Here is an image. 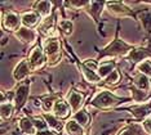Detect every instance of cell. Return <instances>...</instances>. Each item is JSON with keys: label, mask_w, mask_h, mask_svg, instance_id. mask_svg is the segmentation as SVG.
Listing matches in <instances>:
<instances>
[{"label": "cell", "mask_w": 151, "mask_h": 135, "mask_svg": "<svg viewBox=\"0 0 151 135\" xmlns=\"http://www.w3.org/2000/svg\"><path fill=\"white\" fill-rule=\"evenodd\" d=\"M132 50L133 48L127 44L125 41L116 39L104 49L102 57H124V55L129 54Z\"/></svg>", "instance_id": "cell-1"}, {"label": "cell", "mask_w": 151, "mask_h": 135, "mask_svg": "<svg viewBox=\"0 0 151 135\" xmlns=\"http://www.w3.org/2000/svg\"><path fill=\"white\" fill-rule=\"evenodd\" d=\"M43 50H44V54H45V58H47L48 63L54 64L61 57L60 40L56 39V37H48V39L44 41Z\"/></svg>", "instance_id": "cell-2"}, {"label": "cell", "mask_w": 151, "mask_h": 135, "mask_svg": "<svg viewBox=\"0 0 151 135\" xmlns=\"http://www.w3.org/2000/svg\"><path fill=\"white\" fill-rule=\"evenodd\" d=\"M120 102L119 98H116L114 94H111L107 90L98 93L97 95L92 100V106L97 107V108H110V107H114Z\"/></svg>", "instance_id": "cell-3"}, {"label": "cell", "mask_w": 151, "mask_h": 135, "mask_svg": "<svg viewBox=\"0 0 151 135\" xmlns=\"http://www.w3.org/2000/svg\"><path fill=\"white\" fill-rule=\"evenodd\" d=\"M47 58H45V54H44V50L42 46H35L34 49L31 50L30 53V57H29V63H30V67H31L32 71H36L39 68L43 67V64L45 63Z\"/></svg>", "instance_id": "cell-4"}, {"label": "cell", "mask_w": 151, "mask_h": 135, "mask_svg": "<svg viewBox=\"0 0 151 135\" xmlns=\"http://www.w3.org/2000/svg\"><path fill=\"white\" fill-rule=\"evenodd\" d=\"M1 23H3V27L6 29L8 31H14V32H17V31L21 29L22 21L18 14H16V13H13V12H8L3 16Z\"/></svg>", "instance_id": "cell-5"}, {"label": "cell", "mask_w": 151, "mask_h": 135, "mask_svg": "<svg viewBox=\"0 0 151 135\" xmlns=\"http://www.w3.org/2000/svg\"><path fill=\"white\" fill-rule=\"evenodd\" d=\"M30 94V82H22L21 85L17 88L16 94H14V107L17 109H21L23 106H25L27 98H29Z\"/></svg>", "instance_id": "cell-6"}, {"label": "cell", "mask_w": 151, "mask_h": 135, "mask_svg": "<svg viewBox=\"0 0 151 135\" xmlns=\"http://www.w3.org/2000/svg\"><path fill=\"white\" fill-rule=\"evenodd\" d=\"M14 36L18 39L21 43L23 44H32L34 41L36 40L37 37V32L35 30H31V29H27V27H21L17 32H14Z\"/></svg>", "instance_id": "cell-7"}, {"label": "cell", "mask_w": 151, "mask_h": 135, "mask_svg": "<svg viewBox=\"0 0 151 135\" xmlns=\"http://www.w3.org/2000/svg\"><path fill=\"white\" fill-rule=\"evenodd\" d=\"M83 102H84V95L75 91V90H71L67 94V103L71 107V111L75 113L80 111L81 106H83Z\"/></svg>", "instance_id": "cell-8"}, {"label": "cell", "mask_w": 151, "mask_h": 135, "mask_svg": "<svg viewBox=\"0 0 151 135\" xmlns=\"http://www.w3.org/2000/svg\"><path fill=\"white\" fill-rule=\"evenodd\" d=\"M31 71L32 70H31V67H30L29 61H21L14 67L13 77H14V80H17V81H21V80H23V79H26Z\"/></svg>", "instance_id": "cell-9"}, {"label": "cell", "mask_w": 151, "mask_h": 135, "mask_svg": "<svg viewBox=\"0 0 151 135\" xmlns=\"http://www.w3.org/2000/svg\"><path fill=\"white\" fill-rule=\"evenodd\" d=\"M106 6L111 13L119 16H133V12L130 10L128 6H125L124 3L120 1H109L106 3Z\"/></svg>", "instance_id": "cell-10"}, {"label": "cell", "mask_w": 151, "mask_h": 135, "mask_svg": "<svg viewBox=\"0 0 151 135\" xmlns=\"http://www.w3.org/2000/svg\"><path fill=\"white\" fill-rule=\"evenodd\" d=\"M71 112V107L68 106L67 102H65L62 99H58L56 103H54L53 107V115L58 117V119H65L70 115Z\"/></svg>", "instance_id": "cell-11"}, {"label": "cell", "mask_w": 151, "mask_h": 135, "mask_svg": "<svg viewBox=\"0 0 151 135\" xmlns=\"http://www.w3.org/2000/svg\"><path fill=\"white\" fill-rule=\"evenodd\" d=\"M150 55H151V53L147 49H143V48H136V49H133L128 54V58L132 63H138L139 64L141 62H143L146 58H149Z\"/></svg>", "instance_id": "cell-12"}, {"label": "cell", "mask_w": 151, "mask_h": 135, "mask_svg": "<svg viewBox=\"0 0 151 135\" xmlns=\"http://www.w3.org/2000/svg\"><path fill=\"white\" fill-rule=\"evenodd\" d=\"M21 21H22L23 27L31 29L32 26L37 25V22L40 21V16L37 14L36 12H27V13H23V14H22Z\"/></svg>", "instance_id": "cell-13"}, {"label": "cell", "mask_w": 151, "mask_h": 135, "mask_svg": "<svg viewBox=\"0 0 151 135\" xmlns=\"http://www.w3.org/2000/svg\"><path fill=\"white\" fill-rule=\"evenodd\" d=\"M34 9H35V12L40 17H45V18H48V16H49L50 12H52V3L45 1V0L36 1L35 5H34Z\"/></svg>", "instance_id": "cell-14"}, {"label": "cell", "mask_w": 151, "mask_h": 135, "mask_svg": "<svg viewBox=\"0 0 151 135\" xmlns=\"http://www.w3.org/2000/svg\"><path fill=\"white\" fill-rule=\"evenodd\" d=\"M130 113L136 119H145L151 113V103H145V104L136 106L130 109Z\"/></svg>", "instance_id": "cell-15"}, {"label": "cell", "mask_w": 151, "mask_h": 135, "mask_svg": "<svg viewBox=\"0 0 151 135\" xmlns=\"http://www.w3.org/2000/svg\"><path fill=\"white\" fill-rule=\"evenodd\" d=\"M133 86H136L137 89L142 90V91H145V93L149 91L151 88L149 77L142 74H138L137 76H134V79H133Z\"/></svg>", "instance_id": "cell-16"}, {"label": "cell", "mask_w": 151, "mask_h": 135, "mask_svg": "<svg viewBox=\"0 0 151 135\" xmlns=\"http://www.w3.org/2000/svg\"><path fill=\"white\" fill-rule=\"evenodd\" d=\"M43 119L45 120V122H47L48 126L52 127V129H54V130H57V131H61L65 127L62 125V122L60 121V119L54 116L53 113H48V112L43 113Z\"/></svg>", "instance_id": "cell-17"}, {"label": "cell", "mask_w": 151, "mask_h": 135, "mask_svg": "<svg viewBox=\"0 0 151 135\" xmlns=\"http://www.w3.org/2000/svg\"><path fill=\"white\" fill-rule=\"evenodd\" d=\"M114 70H115V62H112V61L102 62V63L98 66L97 74H98V76L102 79V80H105V79L107 77V76L111 74Z\"/></svg>", "instance_id": "cell-18"}, {"label": "cell", "mask_w": 151, "mask_h": 135, "mask_svg": "<svg viewBox=\"0 0 151 135\" xmlns=\"http://www.w3.org/2000/svg\"><path fill=\"white\" fill-rule=\"evenodd\" d=\"M19 129L27 135H34L37 133L36 127L34 125L32 119H29V117H25V119H22L19 121Z\"/></svg>", "instance_id": "cell-19"}, {"label": "cell", "mask_w": 151, "mask_h": 135, "mask_svg": "<svg viewBox=\"0 0 151 135\" xmlns=\"http://www.w3.org/2000/svg\"><path fill=\"white\" fill-rule=\"evenodd\" d=\"M65 130L67 134L71 135H84V129L80 124H78L75 120H70L65 125Z\"/></svg>", "instance_id": "cell-20"}, {"label": "cell", "mask_w": 151, "mask_h": 135, "mask_svg": "<svg viewBox=\"0 0 151 135\" xmlns=\"http://www.w3.org/2000/svg\"><path fill=\"white\" fill-rule=\"evenodd\" d=\"M81 70H83V75H84V77L87 79V81L93 82V84H97V82L102 81V79L98 76L97 71H94V70H92V68L87 67V66H84L83 63H81Z\"/></svg>", "instance_id": "cell-21"}, {"label": "cell", "mask_w": 151, "mask_h": 135, "mask_svg": "<svg viewBox=\"0 0 151 135\" xmlns=\"http://www.w3.org/2000/svg\"><path fill=\"white\" fill-rule=\"evenodd\" d=\"M53 27H54V18L50 16V17H48V18L43 19V22L40 23L39 30L43 35H49V34L53 31Z\"/></svg>", "instance_id": "cell-22"}, {"label": "cell", "mask_w": 151, "mask_h": 135, "mask_svg": "<svg viewBox=\"0 0 151 135\" xmlns=\"http://www.w3.org/2000/svg\"><path fill=\"white\" fill-rule=\"evenodd\" d=\"M58 26H60L61 32H62L65 36L73 35V32H74V23L71 22L70 19H62V21H60Z\"/></svg>", "instance_id": "cell-23"}, {"label": "cell", "mask_w": 151, "mask_h": 135, "mask_svg": "<svg viewBox=\"0 0 151 135\" xmlns=\"http://www.w3.org/2000/svg\"><path fill=\"white\" fill-rule=\"evenodd\" d=\"M106 5V3H101V1H91V4H89V6H91V14L94 17L96 21L99 19V14H101L102 12V8Z\"/></svg>", "instance_id": "cell-24"}, {"label": "cell", "mask_w": 151, "mask_h": 135, "mask_svg": "<svg viewBox=\"0 0 151 135\" xmlns=\"http://www.w3.org/2000/svg\"><path fill=\"white\" fill-rule=\"evenodd\" d=\"M13 108H14V104H12V103H6V102H1V119L3 120H8L11 119L12 113H13Z\"/></svg>", "instance_id": "cell-25"}, {"label": "cell", "mask_w": 151, "mask_h": 135, "mask_svg": "<svg viewBox=\"0 0 151 135\" xmlns=\"http://www.w3.org/2000/svg\"><path fill=\"white\" fill-rule=\"evenodd\" d=\"M142 134V127L139 125H130L127 126L119 133V135H141Z\"/></svg>", "instance_id": "cell-26"}, {"label": "cell", "mask_w": 151, "mask_h": 135, "mask_svg": "<svg viewBox=\"0 0 151 135\" xmlns=\"http://www.w3.org/2000/svg\"><path fill=\"white\" fill-rule=\"evenodd\" d=\"M74 120L84 127V126H87L88 122H89V116H88L87 112H84V111H79V112L74 113Z\"/></svg>", "instance_id": "cell-27"}, {"label": "cell", "mask_w": 151, "mask_h": 135, "mask_svg": "<svg viewBox=\"0 0 151 135\" xmlns=\"http://www.w3.org/2000/svg\"><path fill=\"white\" fill-rule=\"evenodd\" d=\"M137 70L139 71V74L151 77V62L150 61H143L139 64H137Z\"/></svg>", "instance_id": "cell-28"}, {"label": "cell", "mask_w": 151, "mask_h": 135, "mask_svg": "<svg viewBox=\"0 0 151 135\" xmlns=\"http://www.w3.org/2000/svg\"><path fill=\"white\" fill-rule=\"evenodd\" d=\"M57 100H58V99H56V96H53V95L44 98V99H43V109H44V111H53L54 103H56Z\"/></svg>", "instance_id": "cell-29"}, {"label": "cell", "mask_w": 151, "mask_h": 135, "mask_svg": "<svg viewBox=\"0 0 151 135\" xmlns=\"http://www.w3.org/2000/svg\"><path fill=\"white\" fill-rule=\"evenodd\" d=\"M146 95H147V93L142 91V90H139V89H137L136 86H133L132 88V96H133V100H134V102H141L142 99L146 98Z\"/></svg>", "instance_id": "cell-30"}, {"label": "cell", "mask_w": 151, "mask_h": 135, "mask_svg": "<svg viewBox=\"0 0 151 135\" xmlns=\"http://www.w3.org/2000/svg\"><path fill=\"white\" fill-rule=\"evenodd\" d=\"M32 121H34V125H35V127H36V130H37V131L47 130L45 127H47L48 125H47L45 120H44L43 117H34Z\"/></svg>", "instance_id": "cell-31"}, {"label": "cell", "mask_w": 151, "mask_h": 135, "mask_svg": "<svg viewBox=\"0 0 151 135\" xmlns=\"http://www.w3.org/2000/svg\"><path fill=\"white\" fill-rule=\"evenodd\" d=\"M120 80V74H119V71L118 70H114L111 72V74H110L105 79V81L107 82V84H116V82H118Z\"/></svg>", "instance_id": "cell-32"}, {"label": "cell", "mask_w": 151, "mask_h": 135, "mask_svg": "<svg viewBox=\"0 0 151 135\" xmlns=\"http://www.w3.org/2000/svg\"><path fill=\"white\" fill-rule=\"evenodd\" d=\"M67 5L70 6H74V8H84V6H88L89 4H91V1H70V3H66Z\"/></svg>", "instance_id": "cell-33"}, {"label": "cell", "mask_w": 151, "mask_h": 135, "mask_svg": "<svg viewBox=\"0 0 151 135\" xmlns=\"http://www.w3.org/2000/svg\"><path fill=\"white\" fill-rule=\"evenodd\" d=\"M143 129H145L146 133L151 134V117H149V119H146L143 121Z\"/></svg>", "instance_id": "cell-34"}, {"label": "cell", "mask_w": 151, "mask_h": 135, "mask_svg": "<svg viewBox=\"0 0 151 135\" xmlns=\"http://www.w3.org/2000/svg\"><path fill=\"white\" fill-rule=\"evenodd\" d=\"M36 135H57L56 133H54L53 130H49V129H47V130H42V131H37Z\"/></svg>", "instance_id": "cell-35"}]
</instances>
